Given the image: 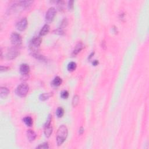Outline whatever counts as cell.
Masks as SVG:
<instances>
[{"instance_id":"cell-1","label":"cell","mask_w":149,"mask_h":149,"mask_svg":"<svg viewBox=\"0 0 149 149\" xmlns=\"http://www.w3.org/2000/svg\"><path fill=\"white\" fill-rule=\"evenodd\" d=\"M68 131L67 127L64 125H61L58 128L57 135V143L58 146H61L67 139Z\"/></svg>"},{"instance_id":"cell-2","label":"cell","mask_w":149,"mask_h":149,"mask_svg":"<svg viewBox=\"0 0 149 149\" xmlns=\"http://www.w3.org/2000/svg\"><path fill=\"white\" fill-rule=\"evenodd\" d=\"M29 90V87L26 83H22L17 87L15 90V93L18 96L23 97L27 95Z\"/></svg>"},{"instance_id":"cell-3","label":"cell","mask_w":149,"mask_h":149,"mask_svg":"<svg viewBox=\"0 0 149 149\" xmlns=\"http://www.w3.org/2000/svg\"><path fill=\"white\" fill-rule=\"evenodd\" d=\"M10 41H11V43L14 46H19L22 44V37H21V36L19 34L16 32L12 33L11 36H10Z\"/></svg>"},{"instance_id":"cell-4","label":"cell","mask_w":149,"mask_h":149,"mask_svg":"<svg viewBox=\"0 0 149 149\" xmlns=\"http://www.w3.org/2000/svg\"><path fill=\"white\" fill-rule=\"evenodd\" d=\"M52 116L51 115H49L47 120L46 122V124L44 125V135L47 137H49L51 135L52 132V127L51 126V122Z\"/></svg>"},{"instance_id":"cell-5","label":"cell","mask_w":149,"mask_h":149,"mask_svg":"<svg viewBox=\"0 0 149 149\" xmlns=\"http://www.w3.org/2000/svg\"><path fill=\"white\" fill-rule=\"evenodd\" d=\"M56 15V10L55 8L51 7L48 9L46 15V22L47 23H50L54 19V17Z\"/></svg>"},{"instance_id":"cell-6","label":"cell","mask_w":149,"mask_h":149,"mask_svg":"<svg viewBox=\"0 0 149 149\" xmlns=\"http://www.w3.org/2000/svg\"><path fill=\"white\" fill-rule=\"evenodd\" d=\"M27 26V20L26 18H22L16 24V28L19 31H23L26 29Z\"/></svg>"},{"instance_id":"cell-7","label":"cell","mask_w":149,"mask_h":149,"mask_svg":"<svg viewBox=\"0 0 149 149\" xmlns=\"http://www.w3.org/2000/svg\"><path fill=\"white\" fill-rule=\"evenodd\" d=\"M19 54L18 51L15 48H12L8 51L7 54V58L8 59H13L15 58Z\"/></svg>"},{"instance_id":"cell-8","label":"cell","mask_w":149,"mask_h":149,"mask_svg":"<svg viewBox=\"0 0 149 149\" xmlns=\"http://www.w3.org/2000/svg\"><path fill=\"white\" fill-rule=\"evenodd\" d=\"M42 39L40 36H35L33 37V39H31V46H33V47L37 48L40 46V44L41 43Z\"/></svg>"},{"instance_id":"cell-9","label":"cell","mask_w":149,"mask_h":149,"mask_svg":"<svg viewBox=\"0 0 149 149\" xmlns=\"http://www.w3.org/2000/svg\"><path fill=\"white\" fill-rule=\"evenodd\" d=\"M30 72L29 66L26 63H23L20 66V72L22 75H26Z\"/></svg>"},{"instance_id":"cell-10","label":"cell","mask_w":149,"mask_h":149,"mask_svg":"<svg viewBox=\"0 0 149 149\" xmlns=\"http://www.w3.org/2000/svg\"><path fill=\"white\" fill-rule=\"evenodd\" d=\"M27 137L29 142H33L36 138V134L32 130H27Z\"/></svg>"},{"instance_id":"cell-11","label":"cell","mask_w":149,"mask_h":149,"mask_svg":"<svg viewBox=\"0 0 149 149\" xmlns=\"http://www.w3.org/2000/svg\"><path fill=\"white\" fill-rule=\"evenodd\" d=\"M83 48V44L82 42H79L78 43L76 44V46L74 47V49L72 52V55L73 56H75V55H77L79 52H80Z\"/></svg>"},{"instance_id":"cell-12","label":"cell","mask_w":149,"mask_h":149,"mask_svg":"<svg viewBox=\"0 0 149 149\" xmlns=\"http://www.w3.org/2000/svg\"><path fill=\"white\" fill-rule=\"evenodd\" d=\"M9 93V90L8 89L5 87H1L0 89V97L1 99H5L8 96Z\"/></svg>"},{"instance_id":"cell-13","label":"cell","mask_w":149,"mask_h":149,"mask_svg":"<svg viewBox=\"0 0 149 149\" xmlns=\"http://www.w3.org/2000/svg\"><path fill=\"white\" fill-rule=\"evenodd\" d=\"M50 30V26L48 24L44 25L40 31V36H43L46 35Z\"/></svg>"},{"instance_id":"cell-14","label":"cell","mask_w":149,"mask_h":149,"mask_svg":"<svg viewBox=\"0 0 149 149\" xmlns=\"http://www.w3.org/2000/svg\"><path fill=\"white\" fill-rule=\"evenodd\" d=\"M32 3H33L32 1H22L19 2V5L22 8H24V9L29 8Z\"/></svg>"},{"instance_id":"cell-15","label":"cell","mask_w":149,"mask_h":149,"mask_svg":"<svg viewBox=\"0 0 149 149\" xmlns=\"http://www.w3.org/2000/svg\"><path fill=\"white\" fill-rule=\"evenodd\" d=\"M62 79L60 77H59V76H56V77L53 79L51 84L55 87H58L59 86H60L62 84Z\"/></svg>"},{"instance_id":"cell-16","label":"cell","mask_w":149,"mask_h":149,"mask_svg":"<svg viewBox=\"0 0 149 149\" xmlns=\"http://www.w3.org/2000/svg\"><path fill=\"white\" fill-rule=\"evenodd\" d=\"M23 122L27 126H31L33 125V120L30 116H26L23 119Z\"/></svg>"},{"instance_id":"cell-17","label":"cell","mask_w":149,"mask_h":149,"mask_svg":"<svg viewBox=\"0 0 149 149\" xmlns=\"http://www.w3.org/2000/svg\"><path fill=\"white\" fill-rule=\"evenodd\" d=\"M76 67H77V65H76V63L74 62H71L68 65L67 69L69 71L72 72L74 71V70L76 69Z\"/></svg>"},{"instance_id":"cell-18","label":"cell","mask_w":149,"mask_h":149,"mask_svg":"<svg viewBox=\"0 0 149 149\" xmlns=\"http://www.w3.org/2000/svg\"><path fill=\"white\" fill-rule=\"evenodd\" d=\"M64 114V110L62 107H59L57 108L56 111V115L58 118H61Z\"/></svg>"},{"instance_id":"cell-19","label":"cell","mask_w":149,"mask_h":149,"mask_svg":"<svg viewBox=\"0 0 149 149\" xmlns=\"http://www.w3.org/2000/svg\"><path fill=\"white\" fill-rule=\"evenodd\" d=\"M79 101V97L78 95H74L73 99H72V105H73L74 107H76V106L78 105Z\"/></svg>"},{"instance_id":"cell-20","label":"cell","mask_w":149,"mask_h":149,"mask_svg":"<svg viewBox=\"0 0 149 149\" xmlns=\"http://www.w3.org/2000/svg\"><path fill=\"white\" fill-rule=\"evenodd\" d=\"M50 96V95L48 93H43V94H41L40 95L39 99L41 101H45L46 100H47Z\"/></svg>"},{"instance_id":"cell-21","label":"cell","mask_w":149,"mask_h":149,"mask_svg":"<svg viewBox=\"0 0 149 149\" xmlns=\"http://www.w3.org/2000/svg\"><path fill=\"white\" fill-rule=\"evenodd\" d=\"M69 96V93L67 90H63L61 93V97L63 99H67Z\"/></svg>"},{"instance_id":"cell-22","label":"cell","mask_w":149,"mask_h":149,"mask_svg":"<svg viewBox=\"0 0 149 149\" xmlns=\"http://www.w3.org/2000/svg\"><path fill=\"white\" fill-rule=\"evenodd\" d=\"M37 148H40V149H46V148H48L49 146H48V143L45 142L43 143L40 144L39 146H37Z\"/></svg>"},{"instance_id":"cell-23","label":"cell","mask_w":149,"mask_h":149,"mask_svg":"<svg viewBox=\"0 0 149 149\" xmlns=\"http://www.w3.org/2000/svg\"><path fill=\"white\" fill-rule=\"evenodd\" d=\"M73 1H69L68 2V9L69 10L73 9Z\"/></svg>"},{"instance_id":"cell-24","label":"cell","mask_w":149,"mask_h":149,"mask_svg":"<svg viewBox=\"0 0 149 149\" xmlns=\"http://www.w3.org/2000/svg\"><path fill=\"white\" fill-rule=\"evenodd\" d=\"M58 3V7L59 8V10H62V9L63 8V4H64V2L62 1H59L57 2Z\"/></svg>"},{"instance_id":"cell-25","label":"cell","mask_w":149,"mask_h":149,"mask_svg":"<svg viewBox=\"0 0 149 149\" xmlns=\"http://www.w3.org/2000/svg\"><path fill=\"white\" fill-rule=\"evenodd\" d=\"M84 132V129L83 127H80V128L79 130V133L80 134V135H82L83 134V133Z\"/></svg>"},{"instance_id":"cell-26","label":"cell","mask_w":149,"mask_h":149,"mask_svg":"<svg viewBox=\"0 0 149 149\" xmlns=\"http://www.w3.org/2000/svg\"><path fill=\"white\" fill-rule=\"evenodd\" d=\"M8 69V67H3V66H1V71H7Z\"/></svg>"},{"instance_id":"cell-27","label":"cell","mask_w":149,"mask_h":149,"mask_svg":"<svg viewBox=\"0 0 149 149\" xmlns=\"http://www.w3.org/2000/svg\"><path fill=\"white\" fill-rule=\"evenodd\" d=\"M92 64L93 66H97L99 64V61L97 60H94L92 62Z\"/></svg>"},{"instance_id":"cell-28","label":"cell","mask_w":149,"mask_h":149,"mask_svg":"<svg viewBox=\"0 0 149 149\" xmlns=\"http://www.w3.org/2000/svg\"><path fill=\"white\" fill-rule=\"evenodd\" d=\"M94 52H93L91 53V54L90 55H89V58H88V59H89V60H90V59H91V58H92V57L93 56V55H94Z\"/></svg>"}]
</instances>
